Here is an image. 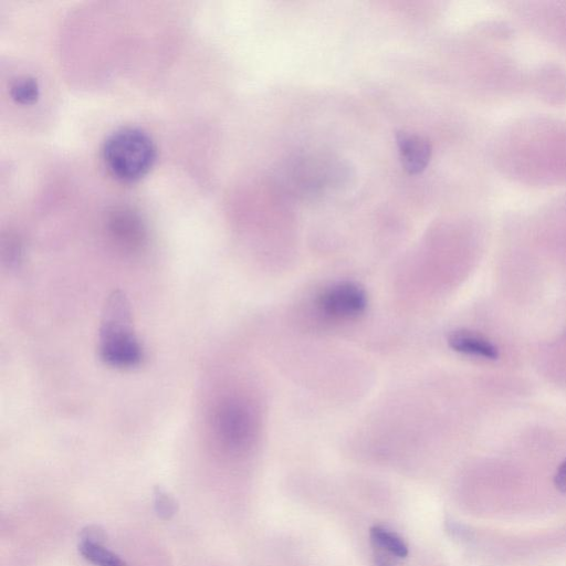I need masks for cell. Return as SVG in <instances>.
I'll list each match as a JSON object with an SVG mask.
<instances>
[{
	"mask_svg": "<svg viewBox=\"0 0 566 566\" xmlns=\"http://www.w3.org/2000/svg\"><path fill=\"white\" fill-rule=\"evenodd\" d=\"M97 348L101 359L114 368L130 369L144 359V349L133 329L130 306L122 292H113L106 301Z\"/></svg>",
	"mask_w": 566,
	"mask_h": 566,
	"instance_id": "cell-1",
	"label": "cell"
},
{
	"mask_svg": "<svg viewBox=\"0 0 566 566\" xmlns=\"http://www.w3.org/2000/svg\"><path fill=\"white\" fill-rule=\"evenodd\" d=\"M156 156V146L150 136L136 127L113 132L102 147V158L108 172L124 182H133L146 176Z\"/></svg>",
	"mask_w": 566,
	"mask_h": 566,
	"instance_id": "cell-2",
	"label": "cell"
},
{
	"mask_svg": "<svg viewBox=\"0 0 566 566\" xmlns=\"http://www.w3.org/2000/svg\"><path fill=\"white\" fill-rule=\"evenodd\" d=\"M212 430L219 444L229 452L245 451L256 436L252 407L241 398L222 399L212 412Z\"/></svg>",
	"mask_w": 566,
	"mask_h": 566,
	"instance_id": "cell-3",
	"label": "cell"
},
{
	"mask_svg": "<svg viewBox=\"0 0 566 566\" xmlns=\"http://www.w3.org/2000/svg\"><path fill=\"white\" fill-rule=\"evenodd\" d=\"M322 314L333 319H350L367 307L365 290L354 282H338L325 289L316 300Z\"/></svg>",
	"mask_w": 566,
	"mask_h": 566,
	"instance_id": "cell-4",
	"label": "cell"
},
{
	"mask_svg": "<svg viewBox=\"0 0 566 566\" xmlns=\"http://www.w3.org/2000/svg\"><path fill=\"white\" fill-rule=\"evenodd\" d=\"M111 240L125 252H136L146 242V228L137 212L129 208L113 209L106 220Z\"/></svg>",
	"mask_w": 566,
	"mask_h": 566,
	"instance_id": "cell-5",
	"label": "cell"
},
{
	"mask_svg": "<svg viewBox=\"0 0 566 566\" xmlns=\"http://www.w3.org/2000/svg\"><path fill=\"white\" fill-rule=\"evenodd\" d=\"M398 151L403 168L412 175L426 169L431 157V144L416 133L398 132L396 135Z\"/></svg>",
	"mask_w": 566,
	"mask_h": 566,
	"instance_id": "cell-6",
	"label": "cell"
},
{
	"mask_svg": "<svg viewBox=\"0 0 566 566\" xmlns=\"http://www.w3.org/2000/svg\"><path fill=\"white\" fill-rule=\"evenodd\" d=\"M369 536L376 566H395L408 555V547L402 538L384 526L371 527Z\"/></svg>",
	"mask_w": 566,
	"mask_h": 566,
	"instance_id": "cell-7",
	"label": "cell"
},
{
	"mask_svg": "<svg viewBox=\"0 0 566 566\" xmlns=\"http://www.w3.org/2000/svg\"><path fill=\"white\" fill-rule=\"evenodd\" d=\"M449 346L461 354L482 357L485 359H496L499 350L496 346L481 334L459 329L452 332L448 337Z\"/></svg>",
	"mask_w": 566,
	"mask_h": 566,
	"instance_id": "cell-8",
	"label": "cell"
},
{
	"mask_svg": "<svg viewBox=\"0 0 566 566\" xmlns=\"http://www.w3.org/2000/svg\"><path fill=\"white\" fill-rule=\"evenodd\" d=\"M77 549L94 566H127L117 554L105 547L104 539L80 535Z\"/></svg>",
	"mask_w": 566,
	"mask_h": 566,
	"instance_id": "cell-9",
	"label": "cell"
},
{
	"mask_svg": "<svg viewBox=\"0 0 566 566\" xmlns=\"http://www.w3.org/2000/svg\"><path fill=\"white\" fill-rule=\"evenodd\" d=\"M9 94L20 105H32L40 95L39 84L31 76H20L11 83Z\"/></svg>",
	"mask_w": 566,
	"mask_h": 566,
	"instance_id": "cell-10",
	"label": "cell"
},
{
	"mask_svg": "<svg viewBox=\"0 0 566 566\" xmlns=\"http://www.w3.org/2000/svg\"><path fill=\"white\" fill-rule=\"evenodd\" d=\"M154 509L158 517L167 521L177 513L178 505L171 494L157 486L154 490Z\"/></svg>",
	"mask_w": 566,
	"mask_h": 566,
	"instance_id": "cell-11",
	"label": "cell"
},
{
	"mask_svg": "<svg viewBox=\"0 0 566 566\" xmlns=\"http://www.w3.org/2000/svg\"><path fill=\"white\" fill-rule=\"evenodd\" d=\"M554 485L566 493V459L559 464L554 475Z\"/></svg>",
	"mask_w": 566,
	"mask_h": 566,
	"instance_id": "cell-12",
	"label": "cell"
}]
</instances>
